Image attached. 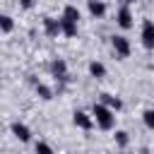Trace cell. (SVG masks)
I'll return each instance as SVG.
<instances>
[{"instance_id":"cell-1","label":"cell","mask_w":154,"mask_h":154,"mask_svg":"<svg viewBox=\"0 0 154 154\" xmlns=\"http://www.w3.org/2000/svg\"><path fill=\"white\" fill-rule=\"evenodd\" d=\"M91 116H94V120H96V125H99L101 130H111V128L116 125L113 108H108L106 103H94V108H91Z\"/></svg>"},{"instance_id":"cell-2","label":"cell","mask_w":154,"mask_h":154,"mask_svg":"<svg viewBox=\"0 0 154 154\" xmlns=\"http://www.w3.org/2000/svg\"><path fill=\"white\" fill-rule=\"evenodd\" d=\"M111 46H113L116 55H120V58H128L130 55V41L125 36H111Z\"/></svg>"},{"instance_id":"cell-3","label":"cell","mask_w":154,"mask_h":154,"mask_svg":"<svg viewBox=\"0 0 154 154\" xmlns=\"http://www.w3.org/2000/svg\"><path fill=\"white\" fill-rule=\"evenodd\" d=\"M142 46L147 51L154 48V22L152 19H144V24H142Z\"/></svg>"},{"instance_id":"cell-4","label":"cell","mask_w":154,"mask_h":154,"mask_svg":"<svg viewBox=\"0 0 154 154\" xmlns=\"http://www.w3.org/2000/svg\"><path fill=\"white\" fill-rule=\"evenodd\" d=\"M72 120H75V125L82 128V130H91V125H94V116H89V113H84V111H75V113H72Z\"/></svg>"},{"instance_id":"cell-5","label":"cell","mask_w":154,"mask_h":154,"mask_svg":"<svg viewBox=\"0 0 154 154\" xmlns=\"http://www.w3.org/2000/svg\"><path fill=\"white\" fill-rule=\"evenodd\" d=\"M116 22H118V26H120V29H130V26H132V12H130V7H128V5H123V7L118 10Z\"/></svg>"},{"instance_id":"cell-6","label":"cell","mask_w":154,"mask_h":154,"mask_svg":"<svg viewBox=\"0 0 154 154\" xmlns=\"http://www.w3.org/2000/svg\"><path fill=\"white\" fill-rule=\"evenodd\" d=\"M12 135H14L19 142H29V140H31V130H29L24 123H19V120L12 123Z\"/></svg>"},{"instance_id":"cell-7","label":"cell","mask_w":154,"mask_h":154,"mask_svg":"<svg viewBox=\"0 0 154 154\" xmlns=\"http://www.w3.org/2000/svg\"><path fill=\"white\" fill-rule=\"evenodd\" d=\"M51 72H53L58 79H65V77H67V65H65V60L55 58V60L51 63Z\"/></svg>"},{"instance_id":"cell-8","label":"cell","mask_w":154,"mask_h":154,"mask_svg":"<svg viewBox=\"0 0 154 154\" xmlns=\"http://www.w3.org/2000/svg\"><path fill=\"white\" fill-rule=\"evenodd\" d=\"M43 31H46L48 36H58V31H60V19L46 17V19H43Z\"/></svg>"},{"instance_id":"cell-9","label":"cell","mask_w":154,"mask_h":154,"mask_svg":"<svg viewBox=\"0 0 154 154\" xmlns=\"http://www.w3.org/2000/svg\"><path fill=\"white\" fill-rule=\"evenodd\" d=\"M60 31H63L65 36H77V22L63 17V19H60Z\"/></svg>"},{"instance_id":"cell-10","label":"cell","mask_w":154,"mask_h":154,"mask_svg":"<svg viewBox=\"0 0 154 154\" xmlns=\"http://www.w3.org/2000/svg\"><path fill=\"white\" fill-rule=\"evenodd\" d=\"M89 75L96 77V79H101V77L106 75V65L99 63V60H91V63H89Z\"/></svg>"},{"instance_id":"cell-11","label":"cell","mask_w":154,"mask_h":154,"mask_svg":"<svg viewBox=\"0 0 154 154\" xmlns=\"http://www.w3.org/2000/svg\"><path fill=\"white\" fill-rule=\"evenodd\" d=\"M89 12H91V17H103L106 14V5L101 0H89Z\"/></svg>"},{"instance_id":"cell-12","label":"cell","mask_w":154,"mask_h":154,"mask_svg":"<svg viewBox=\"0 0 154 154\" xmlns=\"http://www.w3.org/2000/svg\"><path fill=\"white\" fill-rule=\"evenodd\" d=\"M101 103H106V106L113 108V111H118V108L123 106V101H120L118 96H113V94H101Z\"/></svg>"},{"instance_id":"cell-13","label":"cell","mask_w":154,"mask_h":154,"mask_svg":"<svg viewBox=\"0 0 154 154\" xmlns=\"http://www.w3.org/2000/svg\"><path fill=\"white\" fill-rule=\"evenodd\" d=\"M0 29H2V34H10V31L14 29V22H12L10 14H2V17H0Z\"/></svg>"},{"instance_id":"cell-14","label":"cell","mask_w":154,"mask_h":154,"mask_svg":"<svg viewBox=\"0 0 154 154\" xmlns=\"http://www.w3.org/2000/svg\"><path fill=\"white\" fill-rule=\"evenodd\" d=\"M63 17L72 19V22H79V10H77L75 5H67V7H65V12H63Z\"/></svg>"},{"instance_id":"cell-15","label":"cell","mask_w":154,"mask_h":154,"mask_svg":"<svg viewBox=\"0 0 154 154\" xmlns=\"http://www.w3.org/2000/svg\"><path fill=\"white\" fill-rule=\"evenodd\" d=\"M36 94L43 99V101H48V99H53V91L46 87V84H36Z\"/></svg>"},{"instance_id":"cell-16","label":"cell","mask_w":154,"mask_h":154,"mask_svg":"<svg viewBox=\"0 0 154 154\" xmlns=\"http://www.w3.org/2000/svg\"><path fill=\"white\" fill-rule=\"evenodd\" d=\"M142 118H144V125L154 130V108H147V111L142 113Z\"/></svg>"},{"instance_id":"cell-17","label":"cell","mask_w":154,"mask_h":154,"mask_svg":"<svg viewBox=\"0 0 154 154\" xmlns=\"http://www.w3.org/2000/svg\"><path fill=\"white\" fill-rule=\"evenodd\" d=\"M36 154H53V147L48 142H36Z\"/></svg>"},{"instance_id":"cell-18","label":"cell","mask_w":154,"mask_h":154,"mask_svg":"<svg viewBox=\"0 0 154 154\" xmlns=\"http://www.w3.org/2000/svg\"><path fill=\"white\" fill-rule=\"evenodd\" d=\"M116 142H118L120 147H125V144H128V132H125V130H118V132H116Z\"/></svg>"},{"instance_id":"cell-19","label":"cell","mask_w":154,"mask_h":154,"mask_svg":"<svg viewBox=\"0 0 154 154\" xmlns=\"http://www.w3.org/2000/svg\"><path fill=\"white\" fill-rule=\"evenodd\" d=\"M19 5H22L24 10H29V7H34V0H19Z\"/></svg>"},{"instance_id":"cell-20","label":"cell","mask_w":154,"mask_h":154,"mask_svg":"<svg viewBox=\"0 0 154 154\" xmlns=\"http://www.w3.org/2000/svg\"><path fill=\"white\" fill-rule=\"evenodd\" d=\"M123 2H125V5H130V2H132V0H123Z\"/></svg>"}]
</instances>
